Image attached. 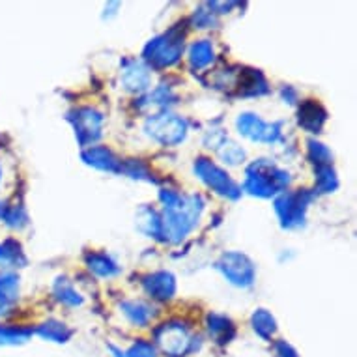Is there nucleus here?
Masks as SVG:
<instances>
[{
  "mask_svg": "<svg viewBox=\"0 0 357 357\" xmlns=\"http://www.w3.org/2000/svg\"><path fill=\"white\" fill-rule=\"evenodd\" d=\"M165 217L161 219L163 236L170 241H182L189 230L197 225L202 202L197 197H180L172 191H161Z\"/></svg>",
  "mask_w": 357,
  "mask_h": 357,
  "instance_id": "obj_1",
  "label": "nucleus"
},
{
  "mask_svg": "<svg viewBox=\"0 0 357 357\" xmlns=\"http://www.w3.org/2000/svg\"><path fill=\"white\" fill-rule=\"evenodd\" d=\"M288 174L277 169L275 165L268 163V161H257L247 169V178L243 188L251 195L257 197H271V195L279 193L281 189L287 188Z\"/></svg>",
  "mask_w": 357,
  "mask_h": 357,
  "instance_id": "obj_2",
  "label": "nucleus"
},
{
  "mask_svg": "<svg viewBox=\"0 0 357 357\" xmlns=\"http://www.w3.org/2000/svg\"><path fill=\"white\" fill-rule=\"evenodd\" d=\"M183 51V34L182 30L172 29L167 34L159 36L153 41L148 43L144 49V56L158 68H167V66L176 64Z\"/></svg>",
  "mask_w": 357,
  "mask_h": 357,
  "instance_id": "obj_3",
  "label": "nucleus"
},
{
  "mask_svg": "<svg viewBox=\"0 0 357 357\" xmlns=\"http://www.w3.org/2000/svg\"><path fill=\"white\" fill-rule=\"evenodd\" d=\"M146 131L161 144H178L185 139L188 123L174 114H155L146 122Z\"/></svg>",
  "mask_w": 357,
  "mask_h": 357,
  "instance_id": "obj_4",
  "label": "nucleus"
},
{
  "mask_svg": "<svg viewBox=\"0 0 357 357\" xmlns=\"http://www.w3.org/2000/svg\"><path fill=\"white\" fill-rule=\"evenodd\" d=\"M217 268L236 287H251L255 282V266L241 252H227L217 262Z\"/></svg>",
  "mask_w": 357,
  "mask_h": 357,
  "instance_id": "obj_5",
  "label": "nucleus"
},
{
  "mask_svg": "<svg viewBox=\"0 0 357 357\" xmlns=\"http://www.w3.org/2000/svg\"><path fill=\"white\" fill-rule=\"evenodd\" d=\"M195 172L200 176V180L210 185L213 191H217L222 197H229V199H238L241 195L240 188L236 185L229 178V174L217 167L215 163H211L210 159H199L195 163Z\"/></svg>",
  "mask_w": 357,
  "mask_h": 357,
  "instance_id": "obj_6",
  "label": "nucleus"
},
{
  "mask_svg": "<svg viewBox=\"0 0 357 357\" xmlns=\"http://www.w3.org/2000/svg\"><path fill=\"white\" fill-rule=\"evenodd\" d=\"M159 348L170 357H180L183 354H188L193 346V339L188 333V329L180 326V324H165L163 328L158 329Z\"/></svg>",
  "mask_w": 357,
  "mask_h": 357,
  "instance_id": "obj_7",
  "label": "nucleus"
},
{
  "mask_svg": "<svg viewBox=\"0 0 357 357\" xmlns=\"http://www.w3.org/2000/svg\"><path fill=\"white\" fill-rule=\"evenodd\" d=\"M310 197L305 193H287L275 200V211L281 222L288 229L299 227L303 222L305 210Z\"/></svg>",
  "mask_w": 357,
  "mask_h": 357,
  "instance_id": "obj_8",
  "label": "nucleus"
},
{
  "mask_svg": "<svg viewBox=\"0 0 357 357\" xmlns=\"http://www.w3.org/2000/svg\"><path fill=\"white\" fill-rule=\"evenodd\" d=\"M240 133L247 139L257 142H275L281 135V128L279 123H264L262 120L255 114H240L238 122H236Z\"/></svg>",
  "mask_w": 357,
  "mask_h": 357,
  "instance_id": "obj_9",
  "label": "nucleus"
},
{
  "mask_svg": "<svg viewBox=\"0 0 357 357\" xmlns=\"http://www.w3.org/2000/svg\"><path fill=\"white\" fill-rule=\"evenodd\" d=\"M101 122H103V118L92 109H82V111L77 112L73 123H75L77 137H79V142L82 146H86L88 142L96 141L100 137Z\"/></svg>",
  "mask_w": 357,
  "mask_h": 357,
  "instance_id": "obj_10",
  "label": "nucleus"
},
{
  "mask_svg": "<svg viewBox=\"0 0 357 357\" xmlns=\"http://www.w3.org/2000/svg\"><path fill=\"white\" fill-rule=\"evenodd\" d=\"M144 288L153 299H170L176 290L174 277L167 271H159L148 277L144 281Z\"/></svg>",
  "mask_w": 357,
  "mask_h": 357,
  "instance_id": "obj_11",
  "label": "nucleus"
},
{
  "mask_svg": "<svg viewBox=\"0 0 357 357\" xmlns=\"http://www.w3.org/2000/svg\"><path fill=\"white\" fill-rule=\"evenodd\" d=\"M123 86L131 92H142L150 86V71L141 62H131L122 73Z\"/></svg>",
  "mask_w": 357,
  "mask_h": 357,
  "instance_id": "obj_12",
  "label": "nucleus"
},
{
  "mask_svg": "<svg viewBox=\"0 0 357 357\" xmlns=\"http://www.w3.org/2000/svg\"><path fill=\"white\" fill-rule=\"evenodd\" d=\"M82 159L86 161L88 165H92L96 169L107 170V172H120L122 170V165L114 155L111 153V150H107L103 146H94L86 150L82 153Z\"/></svg>",
  "mask_w": 357,
  "mask_h": 357,
  "instance_id": "obj_13",
  "label": "nucleus"
},
{
  "mask_svg": "<svg viewBox=\"0 0 357 357\" xmlns=\"http://www.w3.org/2000/svg\"><path fill=\"white\" fill-rule=\"evenodd\" d=\"M326 118H328V114L317 101H307L299 109V123H301V128H305L310 133H318L322 129Z\"/></svg>",
  "mask_w": 357,
  "mask_h": 357,
  "instance_id": "obj_14",
  "label": "nucleus"
},
{
  "mask_svg": "<svg viewBox=\"0 0 357 357\" xmlns=\"http://www.w3.org/2000/svg\"><path fill=\"white\" fill-rule=\"evenodd\" d=\"M122 312L126 314L129 322L135 326H146L152 318V309L148 305L141 303V301H129V303H122Z\"/></svg>",
  "mask_w": 357,
  "mask_h": 357,
  "instance_id": "obj_15",
  "label": "nucleus"
},
{
  "mask_svg": "<svg viewBox=\"0 0 357 357\" xmlns=\"http://www.w3.org/2000/svg\"><path fill=\"white\" fill-rule=\"evenodd\" d=\"M137 225L142 232L148 236H163V227H161V217L150 208H142L137 215Z\"/></svg>",
  "mask_w": 357,
  "mask_h": 357,
  "instance_id": "obj_16",
  "label": "nucleus"
},
{
  "mask_svg": "<svg viewBox=\"0 0 357 357\" xmlns=\"http://www.w3.org/2000/svg\"><path fill=\"white\" fill-rule=\"evenodd\" d=\"M189 59H191V66H193L195 70H202L208 64H211V60H213V47H211L210 41H197L193 47H191Z\"/></svg>",
  "mask_w": 357,
  "mask_h": 357,
  "instance_id": "obj_17",
  "label": "nucleus"
},
{
  "mask_svg": "<svg viewBox=\"0 0 357 357\" xmlns=\"http://www.w3.org/2000/svg\"><path fill=\"white\" fill-rule=\"evenodd\" d=\"M252 328L257 331L260 337L264 339H271V335L275 333V318L271 317L268 310H257L255 314H252Z\"/></svg>",
  "mask_w": 357,
  "mask_h": 357,
  "instance_id": "obj_18",
  "label": "nucleus"
},
{
  "mask_svg": "<svg viewBox=\"0 0 357 357\" xmlns=\"http://www.w3.org/2000/svg\"><path fill=\"white\" fill-rule=\"evenodd\" d=\"M88 268L98 273L101 277H111V275H116L118 273V268L114 266L112 260L105 257V255H88Z\"/></svg>",
  "mask_w": 357,
  "mask_h": 357,
  "instance_id": "obj_19",
  "label": "nucleus"
},
{
  "mask_svg": "<svg viewBox=\"0 0 357 357\" xmlns=\"http://www.w3.org/2000/svg\"><path fill=\"white\" fill-rule=\"evenodd\" d=\"M19 279L12 273L0 275V305H10L17 298Z\"/></svg>",
  "mask_w": 357,
  "mask_h": 357,
  "instance_id": "obj_20",
  "label": "nucleus"
},
{
  "mask_svg": "<svg viewBox=\"0 0 357 357\" xmlns=\"http://www.w3.org/2000/svg\"><path fill=\"white\" fill-rule=\"evenodd\" d=\"M32 331L23 328H10V326H0V344H19L29 339Z\"/></svg>",
  "mask_w": 357,
  "mask_h": 357,
  "instance_id": "obj_21",
  "label": "nucleus"
},
{
  "mask_svg": "<svg viewBox=\"0 0 357 357\" xmlns=\"http://www.w3.org/2000/svg\"><path fill=\"white\" fill-rule=\"evenodd\" d=\"M40 335L41 337H45V339L56 340V342H64V340L70 339L71 331L66 328L64 324L47 322L45 326H41L40 328Z\"/></svg>",
  "mask_w": 357,
  "mask_h": 357,
  "instance_id": "obj_22",
  "label": "nucleus"
},
{
  "mask_svg": "<svg viewBox=\"0 0 357 357\" xmlns=\"http://www.w3.org/2000/svg\"><path fill=\"white\" fill-rule=\"evenodd\" d=\"M54 292H56V298H59L62 303L70 305V307H77V305L82 303L81 296H79V294L73 290V287H71V284H68V282H64V281L56 282Z\"/></svg>",
  "mask_w": 357,
  "mask_h": 357,
  "instance_id": "obj_23",
  "label": "nucleus"
},
{
  "mask_svg": "<svg viewBox=\"0 0 357 357\" xmlns=\"http://www.w3.org/2000/svg\"><path fill=\"white\" fill-rule=\"evenodd\" d=\"M208 322H210V333L217 339H229L230 333H232V324H230L229 318L219 317V314H213V317L208 318Z\"/></svg>",
  "mask_w": 357,
  "mask_h": 357,
  "instance_id": "obj_24",
  "label": "nucleus"
},
{
  "mask_svg": "<svg viewBox=\"0 0 357 357\" xmlns=\"http://www.w3.org/2000/svg\"><path fill=\"white\" fill-rule=\"evenodd\" d=\"M219 155H221V159L225 163L229 165H240L243 163V159H245V152H243L238 144H232V142L222 144L221 150H219Z\"/></svg>",
  "mask_w": 357,
  "mask_h": 357,
  "instance_id": "obj_25",
  "label": "nucleus"
},
{
  "mask_svg": "<svg viewBox=\"0 0 357 357\" xmlns=\"http://www.w3.org/2000/svg\"><path fill=\"white\" fill-rule=\"evenodd\" d=\"M19 245L15 241L8 240L6 243L0 245V264H15L19 260Z\"/></svg>",
  "mask_w": 357,
  "mask_h": 357,
  "instance_id": "obj_26",
  "label": "nucleus"
},
{
  "mask_svg": "<svg viewBox=\"0 0 357 357\" xmlns=\"http://www.w3.org/2000/svg\"><path fill=\"white\" fill-rule=\"evenodd\" d=\"M309 150H310V158L314 159V163H318L320 167H326V165L331 161V152L328 148L320 144V142L310 141L309 142Z\"/></svg>",
  "mask_w": 357,
  "mask_h": 357,
  "instance_id": "obj_27",
  "label": "nucleus"
},
{
  "mask_svg": "<svg viewBox=\"0 0 357 357\" xmlns=\"http://www.w3.org/2000/svg\"><path fill=\"white\" fill-rule=\"evenodd\" d=\"M318 174H320V178H318V185H320V189L322 191H331V189H335V185H337V178H335L333 170H331V167L329 165H326V167H320L318 169Z\"/></svg>",
  "mask_w": 357,
  "mask_h": 357,
  "instance_id": "obj_28",
  "label": "nucleus"
},
{
  "mask_svg": "<svg viewBox=\"0 0 357 357\" xmlns=\"http://www.w3.org/2000/svg\"><path fill=\"white\" fill-rule=\"evenodd\" d=\"M126 357H155V350H153V346L150 342H137L126 354Z\"/></svg>",
  "mask_w": 357,
  "mask_h": 357,
  "instance_id": "obj_29",
  "label": "nucleus"
},
{
  "mask_svg": "<svg viewBox=\"0 0 357 357\" xmlns=\"http://www.w3.org/2000/svg\"><path fill=\"white\" fill-rule=\"evenodd\" d=\"M275 354H277V357H298V354L294 351L292 346L287 344L284 340H279V342H277Z\"/></svg>",
  "mask_w": 357,
  "mask_h": 357,
  "instance_id": "obj_30",
  "label": "nucleus"
},
{
  "mask_svg": "<svg viewBox=\"0 0 357 357\" xmlns=\"http://www.w3.org/2000/svg\"><path fill=\"white\" fill-rule=\"evenodd\" d=\"M0 180H2V167H0Z\"/></svg>",
  "mask_w": 357,
  "mask_h": 357,
  "instance_id": "obj_31",
  "label": "nucleus"
}]
</instances>
